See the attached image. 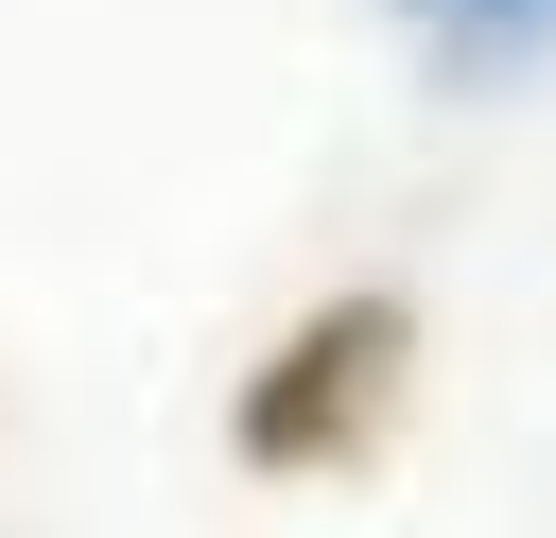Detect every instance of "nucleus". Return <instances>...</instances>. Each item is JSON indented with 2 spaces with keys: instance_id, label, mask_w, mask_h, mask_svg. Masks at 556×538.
<instances>
[{
  "instance_id": "obj_2",
  "label": "nucleus",
  "mask_w": 556,
  "mask_h": 538,
  "mask_svg": "<svg viewBox=\"0 0 556 538\" xmlns=\"http://www.w3.org/2000/svg\"><path fill=\"white\" fill-rule=\"evenodd\" d=\"M417 17V52L452 69V87H521V69H556V0H400Z\"/></svg>"
},
{
  "instance_id": "obj_1",
  "label": "nucleus",
  "mask_w": 556,
  "mask_h": 538,
  "mask_svg": "<svg viewBox=\"0 0 556 538\" xmlns=\"http://www.w3.org/2000/svg\"><path fill=\"white\" fill-rule=\"evenodd\" d=\"M400 399H417V295H313V312L243 364L226 451L278 469V486H348V469H382Z\"/></svg>"
}]
</instances>
